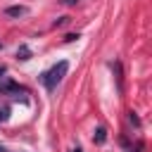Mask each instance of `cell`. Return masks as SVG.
I'll list each match as a JSON object with an SVG mask.
<instances>
[{
	"mask_svg": "<svg viewBox=\"0 0 152 152\" xmlns=\"http://www.w3.org/2000/svg\"><path fill=\"white\" fill-rule=\"evenodd\" d=\"M66 71H69V64L62 59V62H57L52 69H48V71H43V74H40V83H43L48 90H52V88L64 78V74H66Z\"/></svg>",
	"mask_w": 152,
	"mask_h": 152,
	"instance_id": "6da1fadb",
	"label": "cell"
},
{
	"mask_svg": "<svg viewBox=\"0 0 152 152\" xmlns=\"http://www.w3.org/2000/svg\"><path fill=\"white\" fill-rule=\"evenodd\" d=\"M71 152H83V150H81V147H74V150H71Z\"/></svg>",
	"mask_w": 152,
	"mask_h": 152,
	"instance_id": "ba28073f",
	"label": "cell"
},
{
	"mask_svg": "<svg viewBox=\"0 0 152 152\" xmlns=\"http://www.w3.org/2000/svg\"><path fill=\"white\" fill-rule=\"evenodd\" d=\"M5 71H7V69H5L2 64H0V81H2V74H5Z\"/></svg>",
	"mask_w": 152,
	"mask_h": 152,
	"instance_id": "52a82bcc",
	"label": "cell"
},
{
	"mask_svg": "<svg viewBox=\"0 0 152 152\" xmlns=\"http://www.w3.org/2000/svg\"><path fill=\"white\" fill-rule=\"evenodd\" d=\"M0 152H7V150H5V147H2V145H0Z\"/></svg>",
	"mask_w": 152,
	"mask_h": 152,
	"instance_id": "9c48e42d",
	"label": "cell"
},
{
	"mask_svg": "<svg viewBox=\"0 0 152 152\" xmlns=\"http://www.w3.org/2000/svg\"><path fill=\"white\" fill-rule=\"evenodd\" d=\"M7 116H10V109H7V107H2V109H0V124H2V121H7Z\"/></svg>",
	"mask_w": 152,
	"mask_h": 152,
	"instance_id": "8992f818",
	"label": "cell"
},
{
	"mask_svg": "<svg viewBox=\"0 0 152 152\" xmlns=\"http://www.w3.org/2000/svg\"><path fill=\"white\" fill-rule=\"evenodd\" d=\"M0 93H10V95H26V88H21V86H17V83H12V81H7V83H0Z\"/></svg>",
	"mask_w": 152,
	"mask_h": 152,
	"instance_id": "7a4b0ae2",
	"label": "cell"
},
{
	"mask_svg": "<svg viewBox=\"0 0 152 152\" xmlns=\"http://www.w3.org/2000/svg\"><path fill=\"white\" fill-rule=\"evenodd\" d=\"M17 57L19 59H31V48L28 45H19L17 48Z\"/></svg>",
	"mask_w": 152,
	"mask_h": 152,
	"instance_id": "277c9868",
	"label": "cell"
},
{
	"mask_svg": "<svg viewBox=\"0 0 152 152\" xmlns=\"http://www.w3.org/2000/svg\"><path fill=\"white\" fill-rule=\"evenodd\" d=\"M93 140H95V142H97V145H102V142H104V140H107V131H104V128H102V126H100V128H97V131H95V135H93Z\"/></svg>",
	"mask_w": 152,
	"mask_h": 152,
	"instance_id": "5b68a950",
	"label": "cell"
},
{
	"mask_svg": "<svg viewBox=\"0 0 152 152\" xmlns=\"http://www.w3.org/2000/svg\"><path fill=\"white\" fill-rule=\"evenodd\" d=\"M26 12H28V10H26L24 5H12V7H7V10H5V14H7V17H24Z\"/></svg>",
	"mask_w": 152,
	"mask_h": 152,
	"instance_id": "3957f363",
	"label": "cell"
}]
</instances>
